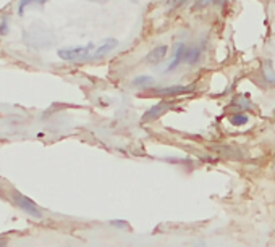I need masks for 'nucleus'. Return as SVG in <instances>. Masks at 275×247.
<instances>
[{
  "mask_svg": "<svg viewBox=\"0 0 275 247\" xmlns=\"http://www.w3.org/2000/svg\"><path fill=\"white\" fill-rule=\"evenodd\" d=\"M94 48V44L89 42L86 47H68V48H60L57 52L62 60L65 62H83L91 58V50Z\"/></svg>",
  "mask_w": 275,
  "mask_h": 247,
  "instance_id": "f257e3e1",
  "label": "nucleus"
},
{
  "mask_svg": "<svg viewBox=\"0 0 275 247\" xmlns=\"http://www.w3.org/2000/svg\"><path fill=\"white\" fill-rule=\"evenodd\" d=\"M12 201L13 203L18 207V208H21L23 212H26L28 215L32 216V218H42V212H41V208L36 205L34 201H31L30 197H26V196H23V194H20L18 191H13L12 192Z\"/></svg>",
  "mask_w": 275,
  "mask_h": 247,
  "instance_id": "f03ea898",
  "label": "nucleus"
},
{
  "mask_svg": "<svg viewBox=\"0 0 275 247\" xmlns=\"http://www.w3.org/2000/svg\"><path fill=\"white\" fill-rule=\"evenodd\" d=\"M193 89V86H167V87H159V89H154V94L156 95H167V97H175V95H181L186 94Z\"/></svg>",
  "mask_w": 275,
  "mask_h": 247,
  "instance_id": "7ed1b4c3",
  "label": "nucleus"
},
{
  "mask_svg": "<svg viewBox=\"0 0 275 247\" xmlns=\"http://www.w3.org/2000/svg\"><path fill=\"white\" fill-rule=\"evenodd\" d=\"M117 46H118L117 39H105L102 46L96 48L94 53L91 55V60H99V58H104L105 55H109V53L112 52Z\"/></svg>",
  "mask_w": 275,
  "mask_h": 247,
  "instance_id": "20e7f679",
  "label": "nucleus"
},
{
  "mask_svg": "<svg viewBox=\"0 0 275 247\" xmlns=\"http://www.w3.org/2000/svg\"><path fill=\"white\" fill-rule=\"evenodd\" d=\"M170 108V104H168V102H159L157 105H154V107H151V108H149L146 113H144V116H143V121H147V120H156V118H159V116H162L163 113H165V111Z\"/></svg>",
  "mask_w": 275,
  "mask_h": 247,
  "instance_id": "39448f33",
  "label": "nucleus"
},
{
  "mask_svg": "<svg viewBox=\"0 0 275 247\" xmlns=\"http://www.w3.org/2000/svg\"><path fill=\"white\" fill-rule=\"evenodd\" d=\"M167 52H168V47L167 46H159L156 48H152V50L146 55V62L147 63H152V65H156V63H161L163 58H165Z\"/></svg>",
  "mask_w": 275,
  "mask_h": 247,
  "instance_id": "423d86ee",
  "label": "nucleus"
},
{
  "mask_svg": "<svg viewBox=\"0 0 275 247\" xmlns=\"http://www.w3.org/2000/svg\"><path fill=\"white\" fill-rule=\"evenodd\" d=\"M186 46L185 44H177V47H175V57H173V62L170 63V65L167 66V70L165 71H172V70H175V68L180 65V63L185 62V53H186Z\"/></svg>",
  "mask_w": 275,
  "mask_h": 247,
  "instance_id": "0eeeda50",
  "label": "nucleus"
},
{
  "mask_svg": "<svg viewBox=\"0 0 275 247\" xmlns=\"http://www.w3.org/2000/svg\"><path fill=\"white\" fill-rule=\"evenodd\" d=\"M201 58V50L197 47H188L185 53V63L188 65H196Z\"/></svg>",
  "mask_w": 275,
  "mask_h": 247,
  "instance_id": "6e6552de",
  "label": "nucleus"
},
{
  "mask_svg": "<svg viewBox=\"0 0 275 247\" xmlns=\"http://www.w3.org/2000/svg\"><path fill=\"white\" fill-rule=\"evenodd\" d=\"M154 84V77L152 76H138L133 79V86L134 87H139V89H147V87H151Z\"/></svg>",
  "mask_w": 275,
  "mask_h": 247,
  "instance_id": "1a4fd4ad",
  "label": "nucleus"
},
{
  "mask_svg": "<svg viewBox=\"0 0 275 247\" xmlns=\"http://www.w3.org/2000/svg\"><path fill=\"white\" fill-rule=\"evenodd\" d=\"M230 123L233 126H244L248 123V116L243 115V113H235L230 116Z\"/></svg>",
  "mask_w": 275,
  "mask_h": 247,
  "instance_id": "9d476101",
  "label": "nucleus"
},
{
  "mask_svg": "<svg viewBox=\"0 0 275 247\" xmlns=\"http://www.w3.org/2000/svg\"><path fill=\"white\" fill-rule=\"evenodd\" d=\"M47 0H20V3H18V13L23 15L25 13V10L28 5H32V3H37V5H44Z\"/></svg>",
  "mask_w": 275,
  "mask_h": 247,
  "instance_id": "9b49d317",
  "label": "nucleus"
},
{
  "mask_svg": "<svg viewBox=\"0 0 275 247\" xmlns=\"http://www.w3.org/2000/svg\"><path fill=\"white\" fill-rule=\"evenodd\" d=\"M8 29H10V18L3 16L2 19H0V36H7Z\"/></svg>",
  "mask_w": 275,
  "mask_h": 247,
  "instance_id": "f8f14e48",
  "label": "nucleus"
},
{
  "mask_svg": "<svg viewBox=\"0 0 275 247\" xmlns=\"http://www.w3.org/2000/svg\"><path fill=\"white\" fill-rule=\"evenodd\" d=\"M110 226L118 228V230H123V231L129 230V223L125 221V220H112V221H110Z\"/></svg>",
  "mask_w": 275,
  "mask_h": 247,
  "instance_id": "ddd939ff",
  "label": "nucleus"
},
{
  "mask_svg": "<svg viewBox=\"0 0 275 247\" xmlns=\"http://www.w3.org/2000/svg\"><path fill=\"white\" fill-rule=\"evenodd\" d=\"M264 79L267 81L269 84H275V71L270 70L269 65H267V68H265V71H264Z\"/></svg>",
  "mask_w": 275,
  "mask_h": 247,
  "instance_id": "4468645a",
  "label": "nucleus"
},
{
  "mask_svg": "<svg viewBox=\"0 0 275 247\" xmlns=\"http://www.w3.org/2000/svg\"><path fill=\"white\" fill-rule=\"evenodd\" d=\"M7 244H8V239H7V237L0 236V247H7Z\"/></svg>",
  "mask_w": 275,
  "mask_h": 247,
  "instance_id": "2eb2a0df",
  "label": "nucleus"
}]
</instances>
